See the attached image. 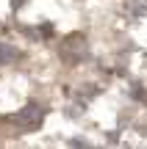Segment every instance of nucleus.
<instances>
[{
    "label": "nucleus",
    "instance_id": "1",
    "mask_svg": "<svg viewBox=\"0 0 147 149\" xmlns=\"http://www.w3.org/2000/svg\"><path fill=\"white\" fill-rule=\"evenodd\" d=\"M11 124H17V127L22 130V133H28V130H36L39 124H42V119H44V111H42V105H36V102H28L22 111H17V113H11V116H6Z\"/></svg>",
    "mask_w": 147,
    "mask_h": 149
},
{
    "label": "nucleus",
    "instance_id": "2",
    "mask_svg": "<svg viewBox=\"0 0 147 149\" xmlns=\"http://www.w3.org/2000/svg\"><path fill=\"white\" fill-rule=\"evenodd\" d=\"M58 53H61V58H64L67 64H81V61L86 58V39H83L81 33H72V36H67L64 42H61Z\"/></svg>",
    "mask_w": 147,
    "mask_h": 149
},
{
    "label": "nucleus",
    "instance_id": "3",
    "mask_svg": "<svg viewBox=\"0 0 147 149\" xmlns=\"http://www.w3.org/2000/svg\"><path fill=\"white\" fill-rule=\"evenodd\" d=\"M20 58H22L20 47H14V44H8V42H0V66H6V64H17Z\"/></svg>",
    "mask_w": 147,
    "mask_h": 149
}]
</instances>
